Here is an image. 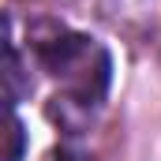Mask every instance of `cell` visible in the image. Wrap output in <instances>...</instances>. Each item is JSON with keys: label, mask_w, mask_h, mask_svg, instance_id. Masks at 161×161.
<instances>
[{"label": "cell", "mask_w": 161, "mask_h": 161, "mask_svg": "<svg viewBox=\"0 0 161 161\" xmlns=\"http://www.w3.org/2000/svg\"><path fill=\"white\" fill-rule=\"evenodd\" d=\"M38 49L41 68L53 75V79L64 82V97L82 101L90 109H97L109 94V82H113V60L109 53L86 34H53L34 45Z\"/></svg>", "instance_id": "1"}, {"label": "cell", "mask_w": 161, "mask_h": 161, "mask_svg": "<svg viewBox=\"0 0 161 161\" xmlns=\"http://www.w3.org/2000/svg\"><path fill=\"white\" fill-rule=\"evenodd\" d=\"M11 146H8V161H19V154H23V124L11 116Z\"/></svg>", "instance_id": "2"}, {"label": "cell", "mask_w": 161, "mask_h": 161, "mask_svg": "<svg viewBox=\"0 0 161 161\" xmlns=\"http://www.w3.org/2000/svg\"><path fill=\"white\" fill-rule=\"evenodd\" d=\"M49 161H86L82 154H75V150H53L49 154Z\"/></svg>", "instance_id": "3"}]
</instances>
